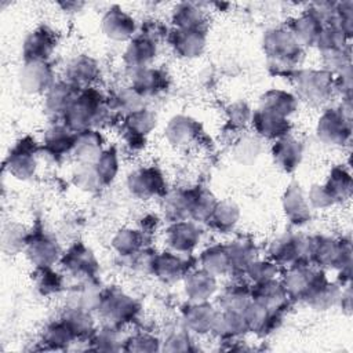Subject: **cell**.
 Masks as SVG:
<instances>
[{
    "label": "cell",
    "instance_id": "cell-25",
    "mask_svg": "<svg viewBox=\"0 0 353 353\" xmlns=\"http://www.w3.org/2000/svg\"><path fill=\"white\" fill-rule=\"evenodd\" d=\"M215 316L216 310L208 302H192L182 310L185 328L196 334L211 332Z\"/></svg>",
    "mask_w": 353,
    "mask_h": 353
},
{
    "label": "cell",
    "instance_id": "cell-56",
    "mask_svg": "<svg viewBox=\"0 0 353 353\" xmlns=\"http://www.w3.org/2000/svg\"><path fill=\"white\" fill-rule=\"evenodd\" d=\"M321 61L324 70L330 73H339L345 68L350 66V52H349V46L341 50H334V51H327L321 52Z\"/></svg>",
    "mask_w": 353,
    "mask_h": 353
},
{
    "label": "cell",
    "instance_id": "cell-47",
    "mask_svg": "<svg viewBox=\"0 0 353 353\" xmlns=\"http://www.w3.org/2000/svg\"><path fill=\"white\" fill-rule=\"evenodd\" d=\"M156 125V116L149 109H139L125 116L124 128L137 135L146 137Z\"/></svg>",
    "mask_w": 353,
    "mask_h": 353
},
{
    "label": "cell",
    "instance_id": "cell-1",
    "mask_svg": "<svg viewBox=\"0 0 353 353\" xmlns=\"http://www.w3.org/2000/svg\"><path fill=\"white\" fill-rule=\"evenodd\" d=\"M112 109L92 87L81 90L74 102L66 110L63 124L73 132L94 128L99 130L112 120Z\"/></svg>",
    "mask_w": 353,
    "mask_h": 353
},
{
    "label": "cell",
    "instance_id": "cell-58",
    "mask_svg": "<svg viewBox=\"0 0 353 353\" xmlns=\"http://www.w3.org/2000/svg\"><path fill=\"white\" fill-rule=\"evenodd\" d=\"M120 342L121 341L117 336V330L112 325L98 331L92 336V343L95 345L97 350H119L121 349Z\"/></svg>",
    "mask_w": 353,
    "mask_h": 353
},
{
    "label": "cell",
    "instance_id": "cell-28",
    "mask_svg": "<svg viewBox=\"0 0 353 353\" xmlns=\"http://www.w3.org/2000/svg\"><path fill=\"white\" fill-rule=\"evenodd\" d=\"M251 299L270 310H283L287 301H290L281 281L276 279L254 284L251 288Z\"/></svg>",
    "mask_w": 353,
    "mask_h": 353
},
{
    "label": "cell",
    "instance_id": "cell-46",
    "mask_svg": "<svg viewBox=\"0 0 353 353\" xmlns=\"http://www.w3.org/2000/svg\"><path fill=\"white\" fill-rule=\"evenodd\" d=\"M95 171L102 182V185H109L117 175L119 171V156L114 148L103 149L97 161L94 163Z\"/></svg>",
    "mask_w": 353,
    "mask_h": 353
},
{
    "label": "cell",
    "instance_id": "cell-40",
    "mask_svg": "<svg viewBox=\"0 0 353 353\" xmlns=\"http://www.w3.org/2000/svg\"><path fill=\"white\" fill-rule=\"evenodd\" d=\"M232 272H245V269L256 259V248L252 241L240 239L226 245Z\"/></svg>",
    "mask_w": 353,
    "mask_h": 353
},
{
    "label": "cell",
    "instance_id": "cell-26",
    "mask_svg": "<svg viewBox=\"0 0 353 353\" xmlns=\"http://www.w3.org/2000/svg\"><path fill=\"white\" fill-rule=\"evenodd\" d=\"M185 294L190 302H208L216 292V279L204 269L190 270L185 279Z\"/></svg>",
    "mask_w": 353,
    "mask_h": 353
},
{
    "label": "cell",
    "instance_id": "cell-62",
    "mask_svg": "<svg viewBox=\"0 0 353 353\" xmlns=\"http://www.w3.org/2000/svg\"><path fill=\"white\" fill-rule=\"evenodd\" d=\"M250 117V112L248 108L244 103H236L230 108V121L233 124H244L245 120H248Z\"/></svg>",
    "mask_w": 353,
    "mask_h": 353
},
{
    "label": "cell",
    "instance_id": "cell-30",
    "mask_svg": "<svg viewBox=\"0 0 353 353\" xmlns=\"http://www.w3.org/2000/svg\"><path fill=\"white\" fill-rule=\"evenodd\" d=\"M131 87L143 98L154 97L168 87V76L156 68H145L132 73Z\"/></svg>",
    "mask_w": 353,
    "mask_h": 353
},
{
    "label": "cell",
    "instance_id": "cell-21",
    "mask_svg": "<svg viewBox=\"0 0 353 353\" xmlns=\"http://www.w3.org/2000/svg\"><path fill=\"white\" fill-rule=\"evenodd\" d=\"M283 310H270L263 305L251 299L243 312L248 331L256 334H268L273 331L281 321Z\"/></svg>",
    "mask_w": 353,
    "mask_h": 353
},
{
    "label": "cell",
    "instance_id": "cell-34",
    "mask_svg": "<svg viewBox=\"0 0 353 353\" xmlns=\"http://www.w3.org/2000/svg\"><path fill=\"white\" fill-rule=\"evenodd\" d=\"M298 106V98L284 90L272 88L262 94L259 99V108L273 112L279 116L288 117L296 110Z\"/></svg>",
    "mask_w": 353,
    "mask_h": 353
},
{
    "label": "cell",
    "instance_id": "cell-16",
    "mask_svg": "<svg viewBox=\"0 0 353 353\" xmlns=\"http://www.w3.org/2000/svg\"><path fill=\"white\" fill-rule=\"evenodd\" d=\"M101 29L110 40L130 41L137 32V23L131 15H128L120 7L113 6L103 14Z\"/></svg>",
    "mask_w": 353,
    "mask_h": 353
},
{
    "label": "cell",
    "instance_id": "cell-22",
    "mask_svg": "<svg viewBox=\"0 0 353 353\" xmlns=\"http://www.w3.org/2000/svg\"><path fill=\"white\" fill-rule=\"evenodd\" d=\"M103 152V137L99 130L88 128L76 132L72 154L79 164H94Z\"/></svg>",
    "mask_w": 353,
    "mask_h": 353
},
{
    "label": "cell",
    "instance_id": "cell-31",
    "mask_svg": "<svg viewBox=\"0 0 353 353\" xmlns=\"http://www.w3.org/2000/svg\"><path fill=\"white\" fill-rule=\"evenodd\" d=\"M80 88L74 87L66 80L55 81L51 88L44 94V102L48 112L54 114L63 116L66 110L70 108V105L74 102L77 95L80 94Z\"/></svg>",
    "mask_w": 353,
    "mask_h": 353
},
{
    "label": "cell",
    "instance_id": "cell-14",
    "mask_svg": "<svg viewBox=\"0 0 353 353\" xmlns=\"http://www.w3.org/2000/svg\"><path fill=\"white\" fill-rule=\"evenodd\" d=\"M171 48L181 58H197L205 48V30L204 29H174L167 36Z\"/></svg>",
    "mask_w": 353,
    "mask_h": 353
},
{
    "label": "cell",
    "instance_id": "cell-53",
    "mask_svg": "<svg viewBox=\"0 0 353 353\" xmlns=\"http://www.w3.org/2000/svg\"><path fill=\"white\" fill-rule=\"evenodd\" d=\"M259 153H261V139L258 137L245 135L236 142L234 157L243 164L252 163L259 156Z\"/></svg>",
    "mask_w": 353,
    "mask_h": 353
},
{
    "label": "cell",
    "instance_id": "cell-37",
    "mask_svg": "<svg viewBox=\"0 0 353 353\" xmlns=\"http://www.w3.org/2000/svg\"><path fill=\"white\" fill-rule=\"evenodd\" d=\"M172 23L176 29H204L205 14L193 3H179L172 10Z\"/></svg>",
    "mask_w": 353,
    "mask_h": 353
},
{
    "label": "cell",
    "instance_id": "cell-48",
    "mask_svg": "<svg viewBox=\"0 0 353 353\" xmlns=\"http://www.w3.org/2000/svg\"><path fill=\"white\" fill-rule=\"evenodd\" d=\"M215 204H216V200L210 192L192 190L189 218H192L194 221H200V222L207 221L210 214L212 212Z\"/></svg>",
    "mask_w": 353,
    "mask_h": 353
},
{
    "label": "cell",
    "instance_id": "cell-51",
    "mask_svg": "<svg viewBox=\"0 0 353 353\" xmlns=\"http://www.w3.org/2000/svg\"><path fill=\"white\" fill-rule=\"evenodd\" d=\"M73 183L85 192H95L102 185L94 164H79L76 171L73 172Z\"/></svg>",
    "mask_w": 353,
    "mask_h": 353
},
{
    "label": "cell",
    "instance_id": "cell-20",
    "mask_svg": "<svg viewBox=\"0 0 353 353\" xmlns=\"http://www.w3.org/2000/svg\"><path fill=\"white\" fill-rule=\"evenodd\" d=\"M251 123L259 138L270 141H277L288 135L291 128L288 117L279 116L261 108L251 114Z\"/></svg>",
    "mask_w": 353,
    "mask_h": 353
},
{
    "label": "cell",
    "instance_id": "cell-19",
    "mask_svg": "<svg viewBox=\"0 0 353 353\" xmlns=\"http://www.w3.org/2000/svg\"><path fill=\"white\" fill-rule=\"evenodd\" d=\"M57 46L54 33L46 28H37L30 32L22 44V55L25 61H48Z\"/></svg>",
    "mask_w": 353,
    "mask_h": 353
},
{
    "label": "cell",
    "instance_id": "cell-12",
    "mask_svg": "<svg viewBox=\"0 0 353 353\" xmlns=\"http://www.w3.org/2000/svg\"><path fill=\"white\" fill-rule=\"evenodd\" d=\"M306 241L307 240L303 239L301 234L294 233L279 237L270 245V261H273L277 266L285 268L303 262L306 255Z\"/></svg>",
    "mask_w": 353,
    "mask_h": 353
},
{
    "label": "cell",
    "instance_id": "cell-5",
    "mask_svg": "<svg viewBox=\"0 0 353 353\" xmlns=\"http://www.w3.org/2000/svg\"><path fill=\"white\" fill-rule=\"evenodd\" d=\"M291 77L298 97L310 105H323L336 92L334 74L324 69H301L295 70Z\"/></svg>",
    "mask_w": 353,
    "mask_h": 353
},
{
    "label": "cell",
    "instance_id": "cell-42",
    "mask_svg": "<svg viewBox=\"0 0 353 353\" xmlns=\"http://www.w3.org/2000/svg\"><path fill=\"white\" fill-rule=\"evenodd\" d=\"M74 331L69 327V324L61 319L57 323L50 324L43 334V343L52 350H61L66 349L74 339H76Z\"/></svg>",
    "mask_w": 353,
    "mask_h": 353
},
{
    "label": "cell",
    "instance_id": "cell-13",
    "mask_svg": "<svg viewBox=\"0 0 353 353\" xmlns=\"http://www.w3.org/2000/svg\"><path fill=\"white\" fill-rule=\"evenodd\" d=\"M25 252L36 268H51L61 258L58 243L44 232L29 234Z\"/></svg>",
    "mask_w": 353,
    "mask_h": 353
},
{
    "label": "cell",
    "instance_id": "cell-18",
    "mask_svg": "<svg viewBox=\"0 0 353 353\" xmlns=\"http://www.w3.org/2000/svg\"><path fill=\"white\" fill-rule=\"evenodd\" d=\"M157 55V43L153 40L138 34L134 36L124 51L123 59L127 69H130L132 73L149 68L152 62L156 59Z\"/></svg>",
    "mask_w": 353,
    "mask_h": 353
},
{
    "label": "cell",
    "instance_id": "cell-23",
    "mask_svg": "<svg viewBox=\"0 0 353 353\" xmlns=\"http://www.w3.org/2000/svg\"><path fill=\"white\" fill-rule=\"evenodd\" d=\"M302 143L290 134L274 141L272 146V157L274 164L284 172H292L302 160Z\"/></svg>",
    "mask_w": 353,
    "mask_h": 353
},
{
    "label": "cell",
    "instance_id": "cell-54",
    "mask_svg": "<svg viewBox=\"0 0 353 353\" xmlns=\"http://www.w3.org/2000/svg\"><path fill=\"white\" fill-rule=\"evenodd\" d=\"M37 277L34 280L36 288L41 295L57 294L62 288L61 276L51 270V268H36Z\"/></svg>",
    "mask_w": 353,
    "mask_h": 353
},
{
    "label": "cell",
    "instance_id": "cell-8",
    "mask_svg": "<svg viewBox=\"0 0 353 353\" xmlns=\"http://www.w3.org/2000/svg\"><path fill=\"white\" fill-rule=\"evenodd\" d=\"M18 83L26 94H46L55 83L54 70L48 61H25L18 73Z\"/></svg>",
    "mask_w": 353,
    "mask_h": 353
},
{
    "label": "cell",
    "instance_id": "cell-29",
    "mask_svg": "<svg viewBox=\"0 0 353 353\" xmlns=\"http://www.w3.org/2000/svg\"><path fill=\"white\" fill-rule=\"evenodd\" d=\"M324 23L310 10L294 18L288 32L292 34L295 41L303 48L305 46H313L317 41L319 34L323 30Z\"/></svg>",
    "mask_w": 353,
    "mask_h": 353
},
{
    "label": "cell",
    "instance_id": "cell-45",
    "mask_svg": "<svg viewBox=\"0 0 353 353\" xmlns=\"http://www.w3.org/2000/svg\"><path fill=\"white\" fill-rule=\"evenodd\" d=\"M251 302V290L241 284L230 285L219 298V306L223 310H233L243 313Z\"/></svg>",
    "mask_w": 353,
    "mask_h": 353
},
{
    "label": "cell",
    "instance_id": "cell-27",
    "mask_svg": "<svg viewBox=\"0 0 353 353\" xmlns=\"http://www.w3.org/2000/svg\"><path fill=\"white\" fill-rule=\"evenodd\" d=\"M65 76L66 81L80 90H85L90 88L98 79L99 68L92 58L87 55H79L68 63Z\"/></svg>",
    "mask_w": 353,
    "mask_h": 353
},
{
    "label": "cell",
    "instance_id": "cell-61",
    "mask_svg": "<svg viewBox=\"0 0 353 353\" xmlns=\"http://www.w3.org/2000/svg\"><path fill=\"white\" fill-rule=\"evenodd\" d=\"M165 350L170 352H185V350H190V341L189 336L183 332H176L172 334L168 339H167V345L164 346Z\"/></svg>",
    "mask_w": 353,
    "mask_h": 353
},
{
    "label": "cell",
    "instance_id": "cell-59",
    "mask_svg": "<svg viewBox=\"0 0 353 353\" xmlns=\"http://www.w3.org/2000/svg\"><path fill=\"white\" fill-rule=\"evenodd\" d=\"M307 203L310 208H317V210H324L335 204L334 197L330 194V192L325 189L324 185H312L307 194H306Z\"/></svg>",
    "mask_w": 353,
    "mask_h": 353
},
{
    "label": "cell",
    "instance_id": "cell-4",
    "mask_svg": "<svg viewBox=\"0 0 353 353\" xmlns=\"http://www.w3.org/2000/svg\"><path fill=\"white\" fill-rule=\"evenodd\" d=\"M305 259L319 268H336L339 270L350 268V243L345 240H334L327 236H316L307 239Z\"/></svg>",
    "mask_w": 353,
    "mask_h": 353
},
{
    "label": "cell",
    "instance_id": "cell-43",
    "mask_svg": "<svg viewBox=\"0 0 353 353\" xmlns=\"http://www.w3.org/2000/svg\"><path fill=\"white\" fill-rule=\"evenodd\" d=\"M325 189L334 197L335 203L346 200L352 194L353 183L349 171L343 167H334L324 183Z\"/></svg>",
    "mask_w": 353,
    "mask_h": 353
},
{
    "label": "cell",
    "instance_id": "cell-2",
    "mask_svg": "<svg viewBox=\"0 0 353 353\" xmlns=\"http://www.w3.org/2000/svg\"><path fill=\"white\" fill-rule=\"evenodd\" d=\"M263 52L268 57L269 68L276 74L292 76L302 59V47L295 41L288 29H269L262 39Z\"/></svg>",
    "mask_w": 353,
    "mask_h": 353
},
{
    "label": "cell",
    "instance_id": "cell-15",
    "mask_svg": "<svg viewBox=\"0 0 353 353\" xmlns=\"http://www.w3.org/2000/svg\"><path fill=\"white\" fill-rule=\"evenodd\" d=\"M182 255L183 254H178L171 250L154 255L150 266L152 273L159 280L168 284L185 279L190 269L188 266V261Z\"/></svg>",
    "mask_w": 353,
    "mask_h": 353
},
{
    "label": "cell",
    "instance_id": "cell-33",
    "mask_svg": "<svg viewBox=\"0 0 353 353\" xmlns=\"http://www.w3.org/2000/svg\"><path fill=\"white\" fill-rule=\"evenodd\" d=\"M74 137H76V132L69 130L65 124L54 125L44 135L43 149L48 156L54 159H62L66 154L72 153L73 145H74Z\"/></svg>",
    "mask_w": 353,
    "mask_h": 353
},
{
    "label": "cell",
    "instance_id": "cell-35",
    "mask_svg": "<svg viewBox=\"0 0 353 353\" xmlns=\"http://www.w3.org/2000/svg\"><path fill=\"white\" fill-rule=\"evenodd\" d=\"M245 331H248V328L243 313L223 309L216 312L211 332L225 339H234L244 334Z\"/></svg>",
    "mask_w": 353,
    "mask_h": 353
},
{
    "label": "cell",
    "instance_id": "cell-52",
    "mask_svg": "<svg viewBox=\"0 0 353 353\" xmlns=\"http://www.w3.org/2000/svg\"><path fill=\"white\" fill-rule=\"evenodd\" d=\"M69 327L74 331L76 336L85 335L92 331V317L88 310L81 307H72L66 312V314L62 317Z\"/></svg>",
    "mask_w": 353,
    "mask_h": 353
},
{
    "label": "cell",
    "instance_id": "cell-49",
    "mask_svg": "<svg viewBox=\"0 0 353 353\" xmlns=\"http://www.w3.org/2000/svg\"><path fill=\"white\" fill-rule=\"evenodd\" d=\"M347 40L349 37L339 28L334 25H324L321 33L317 37L316 46L320 52H327L347 47Z\"/></svg>",
    "mask_w": 353,
    "mask_h": 353
},
{
    "label": "cell",
    "instance_id": "cell-38",
    "mask_svg": "<svg viewBox=\"0 0 353 353\" xmlns=\"http://www.w3.org/2000/svg\"><path fill=\"white\" fill-rule=\"evenodd\" d=\"M192 190H175L164 196L163 210L171 222L186 221L190 215Z\"/></svg>",
    "mask_w": 353,
    "mask_h": 353
},
{
    "label": "cell",
    "instance_id": "cell-9",
    "mask_svg": "<svg viewBox=\"0 0 353 353\" xmlns=\"http://www.w3.org/2000/svg\"><path fill=\"white\" fill-rule=\"evenodd\" d=\"M37 148L34 142L29 138L21 139L15 146L11 149L10 154L6 160L7 171L15 176L17 179L26 181L32 178L37 168V159L36 154Z\"/></svg>",
    "mask_w": 353,
    "mask_h": 353
},
{
    "label": "cell",
    "instance_id": "cell-11",
    "mask_svg": "<svg viewBox=\"0 0 353 353\" xmlns=\"http://www.w3.org/2000/svg\"><path fill=\"white\" fill-rule=\"evenodd\" d=\"M61 265L68 274L79 277L83 281L91 280L98 272V261L95 255L81 243L74 244L66 254H63Z\"/></svg>",
    "mask_w": 353,
    "mask_h": 353
},
{
    "label": "cell",
    "instance_id": "cell-41",
    "mask_svg": "<svg viewBox=\"0 0 353 353\" xmlns=\"http://www.w3.org/2000/svg\"><path fill=\"white\" fill-rule=\"evenodd\" d=\"M143 236L141 230L124 228L120 229L112 239L113 250L124 258H131L142 250Z\"/></svg>",
    "mask_w": 353,
    "mask_h": 353
},
{
    "label": "cell",
    "instance_id": "cell-44",
    "mask_svg": "<svg viewBox=\"0 0 353 353\" xmlns=\"http://www.w3.org/2000/svg\"><path fill=\"white\" fill-rule=\"evenodd\" d=\"M145 98L141 97L131 85L130 87H123L120 88L116 94L112 95V98L106 102L108 106L113 112H120L124 116L139 110L143 108Z\"/></svg>",
    "mask_w": 353,
    "mask_h": 353
},
{
    "label": "cell",
    "instance_id": "cell-55",
    "mask_svg": "<svg viewBox=\"0 0 353 353\" xmlns=\"http://www.w3.org/2000/svg\"><path fill=\"white\" fill-rule=\"evenodd\" d=\"M279 272V266L273 262V261H261V259H255L247 269H245V274L247 277L254 283H262L266 280H272L276 279V274Z\"/></svg>",
    "mask_w": 353,
    "mask_h": 353
},
{
    "label": "cell",
    "instance_id": "cell-36",
    "mask_svg": "<svg viewBox=\"0 0 353 353\" xmlns=\"http://www.w3.org/2000/svg\"><path fill=\"white\" fill-rule=\"evenodd\" d=\"M239 218H240L239 207L233 201L222 200V201H216L207 222L212 229L221 233H228L236 226Z\"/></svg>",
    "mask_w": 353,
    "mask_h": 353
},
{
    "label": "cell",
    "instance_id": "cell-6",
    "mask_svg": "<svg viewBox=\"0 0 353 353\" xmlns=\"http://www.w3.org/2000/svg\"><path fill=\"white\" fill-rule=\"evenodd\" d=\"M97 309L112 327H120L132 321L139 312L137 301L119 290L102 292Z\"/></svg>",
    "mask_w": 353,
    "mask_h": 353
},
{
    "label": "cell",
    "instance_id": "cell-3",
    "mask_svg": "<svg viewBox=\"0 0 353 353\" xmlns=\"http://www.w3.org/2000/svg\"><path fill=\"white\" fill-rule=\"evenodd\" d=\"M330 281L321 269H313L307 262H299L287 268L281 284L291 301L307 302Z\"/></svg>",
    "mask_w": 353,
    "mask_h": 353
},
{
    "label": "cell",
    "instance_id": "cell-24",
    "mask_svg": "<svg viewBox=\"0 0 353 353\" xmlns=\"http://www.w3.org/2000/svg\"><path fill=\"white\" fill-rule=\"evenodd\" d=\"M285 216L292 225L302 226L310 221V205L298 183H291L281 199Z\"/></svg>",
    "mask_w": 353,
    "mask_h": 353
},
{
    "label": "cell",
    "instance_id": "cell-17",
    "mask_svg": "<svg viewBox=\"0 0 353 353\" xmlns=\"http://www.w3.org/2000/svg\"><path fill=\"white\" fill-rule=\"evenodd\" d=\"M201 234L193 222L176 221L171 222L165 232V243L171 251L188 255L200 243Z\"/></svg>",
    "mask_w": 353,
    "mask_h": 353
},
{
    "label": "cell",
    "instance_id": "cell-39",
    "mask_svg": "<svg viewBox=\"0 0 353 353\" xmlns=\"http://www.w3.org/2000/svg\"><path fill=\"white\" fill-rule=\"evenodd\" d=\"M200 263L201 269L207 270L215 277L232 272L226 245H211L205 248L200 255Z\"/></svg>",
    "mask_w": 353,
    "mask_h": 353
},
{
    "label": "cell",
    "instance_id": "cell-50",
    "mask_svg": "<svg viewBox=\"0 0 353 353\" xmlns=\"http://www.w3.org/2000/svg\"><path fill=\"white\" fill-rule=\"evenodd\" d=\"M28 239H29V234L26 233L23 226L10 223L3 229V236H1L3 251L8 254L19 252L21 250H25Z\"/></svg>",
    "mask_w": 353,
    "mask_h": 353
},
{
    "label": "cell",
    "instance_id": "cell-32",
    "mask_svg": "<svg viewBox=\"0 0 353 353\" xmlns=\"http://www.w3.org/2000/svg\"><path fill=\"white\" fill-rule=\"evenodd\" d=\"M164 132L170 143L175 146H185L197 138L200 134V124L189 116L178 114L168 121Z\"/></svg>",
    "mask_w": 353,
    "mask_h": 353
},
{
    "label": "cell",
    "instance_id": "cell-60",
    "mask_svg": "<svg viewBox=\"0 0 353 353\" xmlns=\"http://www.w3.org/2000/svg\"><path fill=\"white\" fill-rule=\"evenodd\" d=\"M142 36L153 40L154 43H159L160 40H163L164 37L168 36L167 33V28L163 25V22L157 21V19H149L145 21V23L142 25L141 33Z\"/></svg>",
    "mask_w": 353,
    "mask_h": 353
},
{
    "label": "cell",
    "instance_id": "cell-10",
    "mask_svg": "<svg viewBox=\"0 0 353 353\" xmlns=\"http://www.w3.org/2000/svg\"><path fill=\"white\" fill-rule=\"evenodd\" d=\"M127 188L137 199L148 200L161 194L165 189V182L156 167H141L128 175Z\"/></svg>",
    "mask_w": 353,
    "mask_h": 353
},
{
    "label": "cell",
    "instance_id": "cell-57",
    "mask_svg": "<svg viewBox=\"0 0 353 353\" xmlns=\"http://www.w3.org/2000/svg\"><path fill=\"white\" fill-rule=\"evenodd\" d=\"M121 349L127 352H154L160 349V342L150 334L139 332L127 338Z\"/></svg>",
    "mask_w": 353,
    "mask_h": 353
},
{
    "label": "cell",
    "instance_id": "cell-7",
    "mask_svg": "<svg viewBox=\"0 0 353 353\" xmlns=\"http://www.w3.org/2000/svg\"><path fill=\"white\" fill-rule=\"evenodd\" d=\"M352 134L350 116L339 109H327L320 116L316 125L317 138L330 146L347 143Z\"/></svg>",
    "mask_w": 353,
    "mask_h": 353
}]
</instances>
